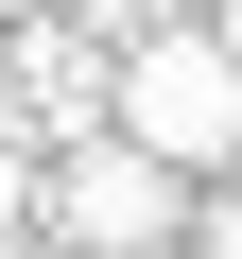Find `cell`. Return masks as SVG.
I'll use <instances>...</instances> for the list:
<instances>
[{
    "instance_id": "obj_4",
    "label": "cell",
    "mask_w": 242,
    "mask_h": 259,
    "mask_svg": "<svg viewBox=\"0 0 242 259\" xmlns=\"http://www.w3.org/2000/svg\"><path fill=\"white\" fill-rule=\"evenodd\" d=\"M190 259H242V190H208V207H190Z\"/></svg>"
},
{
    "instance_id": "obj_6",
    "label": "cell",
    "mask_w": 242,
    "mask_h": 259,
    "mask_svg": "<svg viewBox=\"0 0 242 259\" xmlns=\"http://www.w3.org/2000/svg\"><path fill=\"white\" fill-rule=\"evenodd\" d=\"M0 18H35V0H0Z\"/></svg>"
},
{
    "instance_id": "obj_1",
    "label": "cell",
    "mask_w": 242,
    "mask_h": 259,
    "mask_svg": "<svg viewBox=\"0 0 242 259\" xmlns=\"http://www.w3.org/2000/svg\"><path fill=\"white\" fill-rule=\"evenodd\" d=\"M121 139H156L173 173H225L242 156V52L208 18H156L139 52H121Z\"/></svg>"
},
{
    "instance_id": "obj_3",
    "label": "cell",
    "mask_w": 242,
    "mask_h": 259,
    "mask_svg": "<svg viewBox=\"0 0 242 259\" xmlns=\"http://www.w3.org/2000/svg\"><path fill=\"white\" fill-rule=\"evenodd\" d=\"M0 121H18L35 156L104 139V121H121V52H104L87 18H52V0H35V18H0Z\"/></svg>"
},
{
    "instance_id": "obj_2",
    "label": "cell",
    "mask_w": 242,
    "mask_h": 259,
    "mask_svg": "<svg viewBox=\"0 0 242 259\" xmlns=\"http://www.w3.org/2000/svg\"><path fill=\"white\" fill-rule=\"evenodd\" d=\"M52 242H69V259H173V242H190V173L104 121V139L52 156Z\"/></svg>"
},
{
    "instance_id": "obj_5",
    "label": "cell",
    "mask_w": 242,
    "mask_h": 259,
    "mask_svg": "<svg viewBox=\"0 0 242 259\" xmlns=\"http://www.w3.org/2000/svg\"><path fill=\"white\" fill-rule=\"evenodd\" d=\"M208 35H225V52H242V0H208Z\"/></svg>"
}]
</instances>
